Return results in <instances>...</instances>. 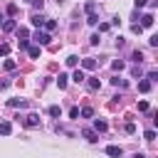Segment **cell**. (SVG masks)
<instances>
[{"mask_svg":"<svg viewBox=\"0 0 158 158\" xmlns=\"http://www.w3.org/2000/svg\"><path fill=\"white\" fill-rule=\"evenodd\" d=\"M131 59H133L136 64H141V62H143V52H138V49H136V52L131 54Z\"/></svg>","mask_w":158,"mask_h":158,"instance_id":"obj_25","label":"cell"},{"mask_svg":"<svg viewBox=\"0 0 158 158\" xmlns=\"http://www.w3.org/2000/svg\"><path fill=\"white\" fill-rule=\"evenodd\" d=\"M148 44H151V47H158V35H153V37L148 40Z\"/></svg>","mask_w":158,"mask_h":158,"instance_id":"obj_35","label":"cell"},{"mask_svg":"<svg viewBox=\"0 0 158 158\" xmlns=\"http://www.w3.org/2000/svg\"><path fill=\"white\" fill-rule=\"evenodd\" d=\"M2 30H5V32L15 30V20H2Z\"/></svg>","mask_w":158,"mask_h":158,"instance_id":"obj_19","label":"cell"},{"mask_svg":"<svg viewBox=\"0 0 158 158\" xmlns=\"http://www.w3.org/2000/svg\"><path fill=\"white\" fill-rule=\"evenodd\" d=\"M67 81H69L67 74H59V77H57V86H59V89H67Z\"/></svg>","mask_w":158,"mask_h":158,"instance_id":"obj_15","label":"cell"},{"mask_svg":"<svg viewBox=\"0 0 158 158\" xmlns=\"http://www.w3.org/2000/svg\"><path fill=\"white\" fill-rule=\"evenodd\" d=\"M44 20H47V17H44L42 12H35V15L30 17V22H32V25H35L37 30H40V27H44Z\"/></svg>","mask_w":158,"mask_h":158,"instance_id":"obj_2","label":"cell"},{"mask_svg":"<svg viewBox=\"0 0 158 158\" xmlns=\"http://www.w3.org/2000/svg\"><path fill=\"white\" fill-rule=\"evenodd\" d=\"M89 89H101V81L96 77H89Z\"/></svg>","mask_w":158,"mask_h":158,"instance_id":"obj_23","label":"cell"},{"mask_svg":"<svg viewBox=\"0 0 158 158\" xmlns=\"http://www.w3.org/2000/svg\"><path fill=\"white\" fill-rule=\"evenodd\" d=\"M27 54H30V59H37V57H40V44H32V47H27Z\"/></svg>","mask_w":158,"mask_h":158,"instance_id":"obj_12","label":"cell"},{"mask_svg":"<svg viewBox=\"0 0 158 158\" xmlns=\"http://www.w3.org/2000/svg\"><path fill=\"white\" fill-rule=\"evenodd\" d=\"M133 5H136V10H141V7H146V5H148V0H136Z\"/></svg>","mask_w":158,"mask_h":158,"instance_id":"obj_34","label":"cell"},{"mask_svg":"<svg viewBox=\"0 0 158 158\" xmlns=\"http://www.w3.org/2000/svg\"><path fill=\"white\" fill-rule=\"evenodd\" d=\"M7 106H12V109H25V106H27V101H25V99H10V101H7Z\"/></svg>","mask_w":158,"mask_h":158,"instance_id":"obj_9","label":"cell"},{"mask_svg":"<svg viewBox=\"0 0 158 158\" xmlns=\"http://www.w3.org/2000/svg\"><path fill=\"white\" fill-rule=\"evenodd\" d=\"M123 67H126V64H123L121 59H114V62H111V69H114V72H121Z\"/></svg>","mask_w":158,"mask_h":158,"instance_id":"obj_22","label":"cell"},{"mask_svg":"<svg viewBox=\"0 0 158 158\" xmlns=\"http://www.w3.org/2000/svg\"><path fill=\"white\" fill-rule=\"evenodd\" d=\"M2 67H5L7 72H12V69L17 67V62H15V59H5V62H2Z\"/></svg>","mask_w":158,"mask_h":158,"instance_id":"obj_21","label":"cell"},{"mask_svg":"<svg viewBox=\"0 0 158 158\" xmlns=\"http://www.w3.org/2000/svg\"><path fill=\"white\" fill-rule=\"evenodd\" d=\"M131 30H133V32H136V35H141V32H143V27H141V25H138V22H136V25H133V27H131Z\"/></svg>","mask_w":158,"mask_h":158,"instance_id":"obj_38","label":"cell"},{"mask_svg":"<svg viewBox=\"0 0 158 158\" xmlns=\"http://www.w3.org/2000/svg\"><path fill=\"white\" fill-rule=\"evenodd\" d=\"M84 10H86V12H94V10H96V2H86Z\"/></svg>","mask_w":158,"mask_h":158,"instance_id":"obj_31","label":"cell"},{"mask_svg":"<svg viewBox=\"0 0 158 158\" xmlns=\"http://www.w3.org/2000/svg\"><path fill=\"white\" fill-rule=\"evenodd\" d=\"M106 128H109V123H106V121L94 118V131H96V133H101V131H106Z\"/></svg>","mask_w":158,"mask_h":158,"instance_id":"obj_10","label":"cell"},{"mask_svg":"<svg viewBox=\"0 0 158 158\" xmlns=\"http://www.w3.org/2000/svg\"><path fill=\"white\" fill-rule=\"evenodd\" d=\"M81 69H84V72H94V69H96V59H94V57L81 59Z\"/></svg>","mask_w":158,"mask_h":158,"instance_id":"obj_3","label":"cell"},{"mask_svg":"<svg viewBox=\"0 0 158 158\" xmlns=\"http://www.w3.org/2000/svg\"><path fill=\"white\" fill-rule=\"evenodd\" d=\"M79 114H81L84 118H91V116H94V109H91V106H84V109H81Z\"/></svg>","mask_w":158,"mask_h":158,"instance_id":"obj_24","label":"cell"},{"mask_svg":"<svg viewBox=\"0 0 158 158\" xmlns=\"http://www.w3.org/2000/svg\"><path fill=\"white\" fill-rule=\"evenodd\" d=\"M148 81H151V84L158 81V74H156V72H148Z\"/></svg>","mask_w":158,"mask_h":158,"instance_id":"obj_36","label":"cell"},{"mask_svg":"<svg viewBox=\"0 0 158 158\" xmlns=\"http://www.w3.org/2000/svg\"><path fill=\"white\" fill-rule=\"evenodd\" d=\"M86 22H89L91 27H96V25H99V17H96V12H86Z\"/></svg>","mask_w":158,"mask_h":158,"instance_id":"obj_14","label":"cell"},{"mask_svg":"<svg viewBox=\"0 0 158 158\" xmlns=\"http://www.w3.org/2000/svg\"><path fill=\"white\" fill-rule=\"evenodd\" d=\"M7 15H10V17L17 15V5H7Z\"/></svg>","mask_w":158,"mask_h":158,"instance_id":"obj_32","label":"cell"},{"mask_svg":"<svg viewBox=\"0 0 158 158\" xmlns=\"http://www.w3.org/2000/svg\"><path fill=\"white\" fill-rule=\"evenodd\" d=\"M0 133H2V136H10V133H12V123H10V121H0Z\"/></svg>","mask_w":158,"mask_h":158,"instance_id":"obj_11","label":"cell"},{"mask_svg":"<svg viewBox=\"0 0 158 158\" xmlns=\"http://www.w3.org/2000/svg\"><path fill=\"white\" fill-rule=\"evenodd\" d=\"M138 25H141V27H153V12H146Z\"/></svg>","mask_w":158,"mask_h":158,"instance_id":"obj_8","label":"cell"},{"mask_svg":"<svg viewBox=\"0 0 158 158\" xmlns=\"http://www.w3.org/2000/svg\"><path fill=\"white\" fill-rule=\"evenodd\" d=\"M17 47H20V49H27L30 42H27V40H17Z\"/></svg>","mask_w":158,"mask_h":158,"instance_id":"obj_33","label":"cell"},{"mask_svg":"<svg viewBox=\"0 0 158 158\" xmlns=\"http://www.w3.org/2000/svg\"><path fill=\"white\" fill-rule=\"evenodd\" d=\"M77 116H79V106H72L69 109V118H77Z\"/></svg>","mask_w":158,"mask_h":158,"instance_id":"obj_29","label":"cell"},{"mask_svg":"<svg viewBox=\"0 0 158 158\" xmlns=\"http://www.w3.org/2000/svg\"><path fill=\"white\" fill-rule=\"evenodd\" d=\"M138 91H141V94H148V91H151V81H148V79L138 81Z\"/></svg>","mask_w":158,"mask_h":158,"instance_id":"obj_13","label":"cell"},{"mask_svg":"<svg viewBox=\"0 0 158 158\" xmlns=\"http://www.w3.org/2000/svg\"><path fill=\"white\" fill-rule=\"evenodd\" d=\"M89 42H91V44H99V32H96V35H91V37H89Z\"/></svg>","mask_w":158,"mask_h":158,"instance_id":"obj_39","label":"cell"},{"mask_svg":"<svg viewBox=\"0 0 158 158\" xmlns=\"http://www.w3.org/2000/svg\"><path fill=\"white\" fill-rule=\"evenodd\" d=\"M25 2H32V0H25Z\"/></svg>","mask_w":158,"mask_h":158,"instance_id":"obj_41","label":"cell"},{"mask_svg":"<svg viewBox=\"0 0 158 158\" xmlns=\"http://www.w3.org/2000/svg\"><path fill=\"white\" fill-rule=\"evenodd\" d=\"M32 5H35V10H37V12H40V10H42V7H44V0H32Z\"/></svg>","mask_w":158,"mask_h":158,"instance_id":"obj_30","label":"cell"},{"mask_svg":"<svg viewBox=\"0 0 158 158\" xmlns=\"http://www.w3.org/2000/svg\"><path fill=\"white\" fill-rule=\"evenodd\" d=\"M81 136H84V138H86L89 143H96V141H99V136H96V131H91V128H84V131H81Z\"/></svg>","mask_w":158,"mask_h":158,"instance_id":"obj_6","label":"cell"},{"mask_svg":"<svg viewBox=\"0 0 158 158\" xmlns=\"http://www.w3.org/2000/svg\"><path fill=\"white\" fill-rule=\"evenodd\" d=\"M133 158H146V156H143V153H136V156H133Z\"/></svg>","mask_w":158,"mask_h":158,"instance_id":"obj_40","label":"cell"},{"mask_svg":"<svg viewBox=\"0 0 158 158\" xmlns=\"http://www.w3.org/2000/svg\"><path fill=\"white\" fill-rule=\"evenodd\" d=\"M138 111H148V101H138Z\"/></svg>","mask_w":158,"mask_h":158,"instance_id":"obj_37","label":"cell"},{"mask_svg":"<svg viewBox=\"0 0 158 158\" xmlns=\"http://www.w3.org/2000/svg\"><path fill=\"white\" fill-rule=\"evenodd\" d=\"M49 40H52V37H49V32H40V30L35 32V42H37L40 47H44V44H49Z\"/></svg>","mask_w":158,"mask_h":158,"instance_id":"obj_1","label":"cell"},{"mask_svg":"<svg viewBox=\"0 0 158 158\" xmlns=\"http://www.w3.org/2000/svg\"><path fill=\"white\" fill-rule=\"evenodd\" d=\"M143 138H146V141H153V138H156V131H153V128H148V131L143 133Z\"/></svg>","mask_w":158,"mask_h":158,"instance_id":"obj_28","label":"cell"},{"mask_svg":"<svg viewBox=\"0 0 158 158\" xmlns=\"http://www.w3.org/2000/svg\"><path fill=\"white\" fill-rule=\"evenodd\" d=\"M64 62H67V67H77V64H79V57H74V54H69V57H67Z\"/></svg>","mask_w":158,"mask_h":158,"instance_id":"obj_20","label":"cell"},{"mask_svg":"<svg viewBox=\"0 0 158 158\" xmlns=\"http://www.w3.org/2000/svg\"><path fill=\"white\" fill-rule=\"evenodd\" d=\"M72 81H77V84H81V81H86V74H84V69H74V74H72Z\"/></svg>","mask_w":158,"mask_h":158,"instance_id":"obj_5","label":"cell"},{"mask_svg":"<svg viewBox=\"0 0 158 158\" xmlns=\"http://www.w3.org/2000/svg\"><path fill=\"white\" fill-rule=\"evenodd\" d=\"M30 37V30L27 27H17V40H27Z\"/></svg>","mask_w":158,"mask_h":158,"instance_id":"obj_16","label":"cell"},{"mask_svg":"<svg viewBox=\"0 0 158 158\" xmlns=\"http://www.w3.org/2000/svg\"><path fill=\"white\" fill-rule=\"evenodd\" d=\"M44 27H47V30H49V32H52V30H54V27H57V22H54V20H49V17H47V20H44Z\"/></svg>","mask_w":158,"mask_h":158,"instance_id":"obj_27","label":"cell"},{"mask_svg":"<svg viewBox=\"0 0 158 158\" xmlns=\"http://www.w3.org/2000/svg\"><path fill=\"white\" fill-rule=\"evenodd\" d=\"M7 52H10V44L2 42V44H0V57H7Z\"/></svg>","mask_w":158,"mask_h":158,"instance_id":"obj_26","label":"cell"},{"mask_svg":"<svg viewBox=\"0 0 158 158\" xmlns=\"http://www.w3.org/2000/svg\"><path fill=\"white\" fill-rule=\"evenodd\" d=\"M47 111H49V116H54V118H57V116H62V109H59L57 104H52V106H49Z\"/></svg>","mask_w":158,"mask_h":158,"instance_id":"obj_18","label":"cell"},{"mask_svg":"<svg viewBox=\"0 0 158 158\" xmlns=\"http://www.w3.org/2000/svg\"><path fill=\"white\" fill-rule=\"evenodd\" d=\"M25 126H27V128H35V126H40V114H27V118H25Z\"/></svg>","mask_w":158,"mask_h":158,"instance_id":"obj_4","label":"cell"},{"mask_svg":"<svg viewBox=\"0 0 158 158\" xmlns=\"http://www.w3.org/2000/svg\"><path fill=\"white\" fill-rule=\"evenodd\" d=\"M111 84H114V86H118V89H126V79H121V77H114V79H111Z\"/></svg>","mask_w":158,"mask_h":158,"instance_id":"obj_17","label":"cell"},{"mask_svg":"<svg viewBox=\"0 0 158 158\" xmlns=\"http://www.w3.org/2000/svg\"><path fill=\"white\" fill-rule=\"evenodd\" d=\"M106 153H109L111 158H121V156H123V151H121V146H106Z\"/></svg>","mask_w":158,"mask_h":158,"instance_id":"obj_7","label":"cell"}]
</instances>
